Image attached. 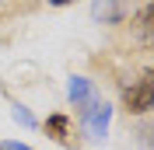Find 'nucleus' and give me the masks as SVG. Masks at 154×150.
I'll use <instances>...</instances> for the list:
<instances>
[{
    "label": "nucleus",
    "mask_w": 154,
    "mask_h": 150,
    "mask_svg": "<svg viewBox=\"0 0 154 150\" xmlns=\"http://www.w3.org/2000/svg\"><path fill=\"white\" fill-rule=\"evenodd\" d=\"M91 18L102 25H119L126 18V0H95L91 4Z\"/></svg>",
    "instance_id": "3"
},
{
    "label": "nucleus",
    "mask_w": 154,
    "mask_h": 150,
    "mask_svg": "<svg viewBox=\"0 0 154 150\" xmlns=\"http://www.w3.org/2000/svg\"><path fill=\"white\" fill-rule=\"evenodd\" d=\"M109 115H112V108H109L105 101H98V98H91V101L81 108V126H84V133L91 136V140H105Z\"/></svg>",
    "instance_id": "2"
},
{
    "label": "nucleus",
    "mask_w": 154,
    "mask_h": 150,
    "mask_svg": "<svg viewBox=\"0 0 154 150\" xmlns=\"http://www.w3.org/2000/svg\"><path fill=\"white\" fill-rule=\"evenodd\" d=\"M53 7H67V4H74V0H49Z\"/></svg>",
    "instance_id": "9"
},
{
    "label": "nucleus",
    "mask_w": 154,
    "mask_h": 150,
    "mask_svg": "<svg viewBox=\"0 0 154 150\" xmlns=\"http://www.w3.org/2000/svg\"><path fill=\"white\" fill-rule=\"evenodd\" d=\"M137 28H140V35H151V7H144V10H140V18H137Z\"/></svg>",
    "instance_id": "7"
},
{
    "label": "nucleus",
    "mask_w": 154,
    "mask_h": 150,
    "mask_svg": "<svg viewBox=\"0 0 154 150\" xmlns=\"http://www.w3.org/2000/svg\"><path fill=\"white\" fill-rule=\"evenodd\" d=\"M11 115H14V119H18L21 126H28V129H32V126H35V119H32V115H28V108H25V105H14V108H11Z\"/></svg>",
    "instance_id": "6"
},
{
    "label": "nucleus",
    "mask_w": 154,
    "mask_h": 150,
    "mask_svg": "<svg viewBox=\"0 0 154 150\" xmlns=\"http://www.w3.org/2000/svg\"><path fill=\"white\" fill-rule=\"evenodd\" d=\"M46 136H53L63 147H74V140H70V119L67 115H49L46 119Z\"/></svg>",
    "instance_id": "5"
},
{
    "label": "nucleus",
    "mask_w": 154,
    "mask_h": 150,
    "mask_svg": "<svg viewBox=\"0 0 154 150\" xmlns=\"http://www.w3.org/2000/svg\"><path fill=\"white\" fill-rule=\"evenodd\" d=\"M123 108H126L130 115H147V112L154 108V77H151V74H140L137 84L126 87Z\"/></svg>",
    "instance_id": "1"
},
{
    "label": "nucleus",
    "mask_w": 154,
    "mask_h": 150,
    "mask_svg": "<svg viewBox=\"0 0 154 150\" xmlns=\"http://www.w3.org/2000/svg\"><path fill=\"white\" fill-rule=\"evenodd\" d=\"M67 94H70V101H74V105H81V108H84V105L95 98V84H91L88 77H70Z\"/></svg>",
    "instance_id": "4"
},
{
    "label": "nucleus",
    "mask_w": 154,
    "mask_h": 150,
    "mask_svg": "<svg viewBox=\"0 0 154 150\" xmlns=\"http://www.w3.org/2000/svg\"><path fill=\"white\" fill-rule=\"evenodd\" d=\"M0 150H32V147H25V143H0Z\"/></svg>",
    "instance_id": "8"
}]
</instances>
